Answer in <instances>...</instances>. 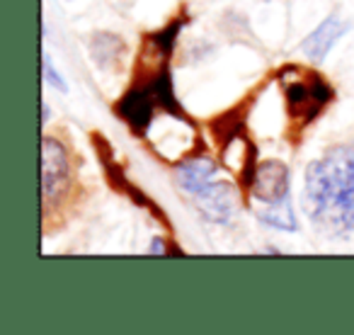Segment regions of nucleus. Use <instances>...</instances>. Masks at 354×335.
Listing matches in <instances>:
<instances>
[{
	"label": "nucleus",
	"mask_w": 354,
	"mask_h": 335,
	"mask_svg": "<svg viewBox=\"0 0 354 335\" xmlns=\"http://www.w3.org/2000/svg\"><path fill=\"white\" fill-rule=\"evenodd\" d=\"M306 212L330 233L354 231V143L335 146L306 168Z\"/></svg>",
	"instance_id": "obj_1"
},
{
	"label": "nucleus",
	"mask_w": 354,
	"mask_h": 335,
	"mask_svg": "<svg viewBox=\"0 0 354 335\" xmlns=\"http://www.w3.org/2000/svg\"><path fill=\"white\" fill-rule=\"evenodd\" d=\"M281 88H284L286 102H289L291 117L299 122H310L330 100V88L315 73H304L299 69H289L281 73Z\"/></svg>",
	"instance_id": "obj_2"
},
{
	"label": "nucleus",
	"mask_w": 354,
	"mask_h": 335,
	"mask_svg": "<svg viewBox=\"0 0 354 335\" xmlns=\"http://www.w3.org/2000/svg\"><path fill=\"white\" fill-rule=\"evenodd\" d=\"M68 185V156L56 138L41 143V194L46 202H56Z\"/></svg>",
	"instance_id": "obj_3"
},
{
	"label": "nucleus",
	"mask_w": 354,
	"mask_h": 335,
	"mask_svg": "<svg viewBox=\"0 0 354 335\" xmlns=\"http://www.w3.org/2000/svg\"><path fill=\"white\" fill-rule=\"evenodd\" d=\"M252 194L262 204H277L289 197V168L279 161H267L255 168Z\"/></svg>",
	"instance_id": "obj_4"
},
{
	"label": "nucleus",
	"mask_w": 354,
	"mask_h": 335,
	"mask_svg": "<svg viewBox=\"0 0 354 335\" xmlns=\"http://www.w3.org/2000/svg\"><path fill=\"white\" fill-rule=\"evenodd\" d=\"M214 178H216V165L209 158H189V161H185L183 165L177 168V183L192 197H199L202 192H207L216 183Z\"/></svg>",
	"instance_id": "obj_5"
},
{
	"label": "nucleus",
	"mask_w": 354,
	"mask_h": 335,
	"mask_svg": "<svg viewBox=\"0 0 354 335\" xmlns=\"http://www.w3.org/2000/svg\"><path fill=\"white\" fill-rule=\"evenodd\" d=\"M202 209V214L212 221H228L236 212V192L231 185L226 183H214L207 192H202L199 197H194Z\"/></svg>",
	"instance_id": "obj_6"
},
{
	"label": "nucleus",
	"mask_w": 354,
	"mask_h": 335,
	"mask_svg": "<svg viewBox=\"0 0 354 335\" xmlns=\"http://www.w3.org/2000/svg\"><path fill=\"white\" fill-rule=\"evenodd\" d=\"M349 30L347 22H342L339 17H328L318 30L310 37H306L304 42V54L308 56L310 61H323L325 54L333 49V44Z\"/></svg>",
	"instance_id": "obj_7"
},
{
	"label": "nucleus",
	"mask_w": 354,
	"mask_h": 335,
	"mask_svg": "<svg viewBox=\"0 0 354 335\" xmlns=\"http://www.w3.org/2000/svg\"><path fill=\"white\" fill-rule=\"evenodd\" d=\"M260 219L265 224H270V226L281 228V231H296V219H294V209L289 204V197L277 204H267V209L260 212Z\"/></svg>",
	"instance_id": "obj_8"
},
{
	"label": "nucleus",
	"mask_w": 354,
	"mask_h": 335,
	"mask_svg": "<svg viewBox=\"0 0 354 335\" xmlns=\"http://www.w3.org/2000/svg\"><path fill=\"white\" fill-rule=\"evenodd\" d=\"M44 78L49 80L54 88H59V90H66V83H64V78L61 75H56V71H54V66H51V59L44 54Z\"/></svg>",
	"instance_id": "obj_9"
}]
</instances>
